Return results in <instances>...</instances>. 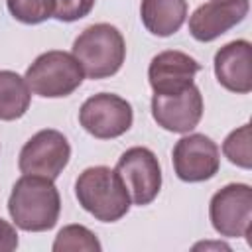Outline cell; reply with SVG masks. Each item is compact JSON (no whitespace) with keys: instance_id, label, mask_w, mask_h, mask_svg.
Wrapping results in <instances>:
<instances>
[{"instance_id":"5","label":"cell","mask_w":252,"mask_h":252,"mask_svg":"<svg viewBox=\"0 0 252 252\" xmlns=\"http://www.w3.org/2000/svg\"><path fill=\"white\" fill-rule=\"evenodd\" d=\"M213 228L224 238H244L252 226V187L248 183H228L220 187L209 203Z\"/></svg>"},{"instance_id":"20","label":"cell","mask_w":252,"mask_h":252,"mask_svg":"<svg viewBox=\"0 0 252 252\" xmlns=\"http://www.w3.org/2000/svg\"><path fill=\"white\" fill-rule=\"evenodd\" d=\"M18 248V232L16 226L0 217V252H12Z\"/></svg>"},{"instance_id":"13","label":"cell","mask_w":252,"mask_h":252,"mask_svg":"<svg viewBox=\"0 0 252 252\" xmlns=\"http://www.w3.org/2000/svg\"><path fill=\"white\" fill-rule=\"evenodd\" d=\"M219 85L236 94L252 91V43L248 39H234L215 53L213 61Z\"/></svg>"},{"instance_id":"16","label":"cell","mask_w":252,"mask_h":252,"mask_svg":"<svg viewBox=\"0 0 252 252\" xmlns=\"http://www.w3.org/2000/svg\"><path fill=\"white\" fill-rule=\"evenodd\" d=\"M53 252H100L102 244L96 234L83 224H67L63 226L51 246Z\"/></svg>"},{"instance_id":"4","label":"cell","mask_w":252,"mask_h":252,"mask_svg":"<svg viewBox=\"0 0 252 252\" xmlns=\"http://www.w3.org/2000/svg\"><path fill=\"white\" fill-rule=\"evenodd\" d=\"M24 79L30 91L37 96L63 98L73 94L81 87L85 73L73 53L51 49L33 59Z\"/></svg>"},{"instance_id":"6","label":"cell","mask_w":252,"mask_h":252,"mask_svg":"<svg viewBox=\"0 0 252 252\" xmlns=\"http://www.w3.org/2000/svg\"><path fill=\"white\" fill-rule=\"evenodd\" d=\"M132 122V104L114 93L93 94L79 108V124L98 140H112L126 134Z\"/></svg>"},{"instance_id":"2","label":"cell","mask_w":252,"mask_h":252,"mask_svg":"<svg viewBox=\"0 0 252 252\" xmlns=\"http://www.w3.org/2000/svg\"><path fill=\"white\" fill-rule=\"evenodd\" d=\"M79 205L100 222H116L130 211V193L116 169L93 165L79 173L75 181Z\"/></svg>"},{"instance_id":"17","label":"cell","mask_w":252,"mask_h":252,"mask_svg":"<svg viewBox=\"0 0 252 252\" xmlns=\"http://www.w3.org/2000/svg\"><path fill=\"white\" fill-rule=\"evenodd\" d=\"M222 154L236 167H242V169H250L252 167V134H250V124H242L240 128L232 130L224 138Z\"/></svg>"},{"instance_id":"9","label":"cell","mask_w":252,"mask_h":252,"mask_svg":"<svg viewBox=\"0 0 252 252\" xmlns=\"http://www.w3.org/2000/svg\"><path fill=\"white\" fill-rule=\"evenodd\" d=\"M173 171L181 181L201 183L219 173L220 150L205 134H189L179 138L171 152Z\"/></svg>"},{"instance_id":"14","label":"cell","mask_w":252,"mask_h":252,"mask_svg":"<svg viewBox=\"0 0 252 252\" xmlns=\"http://www.w3.org/2000/svg\"><path fill=\"white\" fill-rule=\"evenodd\" d=\"M140 18L150 33L169 37L185 24L187 0H142Z\"/></svg>"},{"instance_id":"7","label":"cell","mask_w":252,"mask_h":252,"mask_svg":"<svg viewBox=\"0 0 252 252\" xmlns=\"http://www.w3.org/2000/svg\"><path fill=\"white\" fill-rule=\"evenodd\" d=\"M71 158V146L67 138L53 128L35 132L20 150L18 167L24 175H41L57 179L67 167Z\"/></svg>"},{"instance_id":"18","label":"cell","mask_w":252,"mask_h":252,"mask_svg":"<svg viewBox=\"0 0 252 252\" xmlns=\"http://www.w3.org/2000/svg\"><path fill=\"white\" fill-rule=\"evenodd\" d=\"M6 6L14 20L28 26H35L53 18L55 0H6Z\"/></svg>"},{"instance_id":"19","label":"cell","mask_w":252,"mask_h":252,"mask_svg":"<svg viewBox=\"0 0 252 252\" xmlns=\"http://www.w3.org/2000/svg\"><path fill=\"white\" fill-rule=\"evenodd\" d=\"M96 0H55L53 18L59 22H77L91 14Z\"/></svg>"},{"instance_id":"3","label":"cell","mask_w":252,"mask_h":252,"mask_svg":"<svg viewBox=\"0 0 252 252\" xmlns=\"http://www.w3.org/2000/svg\"><path fill=\"white\" fill-rule=\"evenodd\" d=\"M73 55L81 63L85 77L108 79L116 75L126 59V41L122 32L110 24H93L73 41Z\"/></svg>"},{"instance_id":"1","label":"cell","mask_w":252,"mask_h":252,"mask_svg":"<svg viewBox=\"0 0 252 252\" xmlns=\"http://www.w3.org/2000/svg\"><path fill=\"white\" fill-rule=\"evenodd\" d=\"M8 213L14 224L26 232L51 230L61 213V197L53 179L22 175L10 193Z\"/></svg>"},{"instance_id":"10","label":"cell","mask_w":252,"mask_h":252,"mask_svg":"<svg viewBox=\"0 0 252 252\" xmlns=\"http://www.w3.org/2000/svg\"><path fill=\"white\" fill-rule=\"evenodd\" d=\"M203 94L199 87L193 83L187 89L173 94H158L152 96V116L167 132L187 134L191 132L203 118Z\"/></svg>"},{"instance_id":"15","label":"cell","mask_w":252,"mask_h":252,"mask_svg":"<svg viewBox=\"0 0 252 252\" xmlns=\"http://www.w3.org/2000/svg\"><path fill=\"white\" fill-rule=\"evenodd\" d=\"M32 102V91L22 75L10 69L0 71V120L22 118Z\"/></svg>"},{"instance_id":"11","label":"cell","mask_w":252,"mask_h":252,"mask_svg":"<svg viewBox=\"0 0 252 252\" xmlns=\"http://www.w3.org/2000/svg\"><path fill=\"white\" fill-rule=\"evenodd\" d=\"M250 10V0H209L189 16V33L197 41H213L238 26Z\"/></svg>"},{"instance_id":"8","label":"cell","mask_w":252,"mask_h":252,"mask_svg":"<svg viewBox=\"0 0 252 252\" xmlns=\"http://www.w3.org/2000/svg\"><path fill=\"white\" fill-rule=\"evenodd\" d=\"M116 173L126 185L134 205H150L161 189V165L150 148H128L116 161Z\"/></svg>"},{"instance_id":"12","label":"cell","mask_w":252,"mask_h":252,"mask_svg":"<svg viewBox=\"0 0 252 252\" xmlns=\"http://www.w3.org/2000/svg\"><path fill=\"white\" fill-rule=\"evenodd\" d=\"M201 71V63L189 53L167 49L158 53L148 67V81L154 93L173 94L193 85L195 75Z\"/></svg>"}]
</instances>
